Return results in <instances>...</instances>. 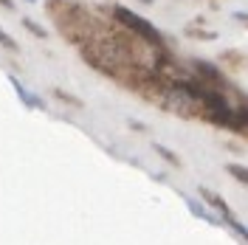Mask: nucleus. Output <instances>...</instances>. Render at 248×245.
Returning a JSON list of instances; mask_svg holds the SVG:
<instances>
[{
  "label": "nucleus",
  "instance_id": "f257e3e1",
  "mask_svg": "<svg viewBox=\"0 0 248 245\" xmlns=\"http://www.w3.org/2000/svg\"><path fill=\"white\" fill-rule=\"evenodd\" d=\"M113 15H116V20L119 23H124V26H130V31H136V34H141L147 43H153V46H161L164 43V37H161V31L155 29L150 20H141L139 15H133L130 9H122V6H113Z\"/></svg>",
  "mask_w": 248,
  "mask_h": 245
},
{
  "label": "nucleus",
  "instance_id": "f03ea898",
  "mask_svg": "<svg viewBox=\"0 0 248 245\" xmlns=\"http://www.w3.org/2000/svg\"><path fill=\"white\" fill-rule=\"evenodd\" d=\"M9 82H12V88H15V91H17V96H20V99H23V102H26V105H29V107L46 110V102H43V99H40V96H37V93L26 91V88H23V85H20V82H17L15 77H9Z\"/></svg>",
  "mask_w": 248,
  "mask_h": 245
},
{
  "label": "nucleus",
  "instance_id": "7ed1b4c3",
  "mask_svg": "<svg viewBox=\"0 0 248 245\" xmlns=\"http://www.w3.org/2000/svg\"><path fill=\"white\" fill-rule=\"evenodd\" d=\"M195 68L201 71V77L203 79H209V82H215V85H223L226 79H223V74L217 71L215 65H206V62H195Z\"/></svg>",
  "mask_w": 248,
  "mask_h": 245
},
{
  "label": "nucleus",
  "instance_id": "20e7f679",
  "mask_svg": "<svg viewBox=\"0 0 248 245\" xmlns=\"http://www.w3.org/2000/svg\"><path fill=\"white\" fill-rule=\"evenodd\" d=\"M186 206H189V212H192L195 217H201V220H212V223H220L217 217H212L209 212H206V209H203V203H201V200H195V198H186Z\"/></svg>",
  "mask_w": 248,
  "mask_h": 245
},
{
  "label": "nucleus",
  "instance_id": "39448f33",
  "mask_svg": "<svg viewBox=\"0 0 248 245\" xmlns=\"http://www.w3.org/2000/svg\"><path fill=\"white\" fill-rule=\"evenodd\" d=\"M153 150H155L158 155H161V158H167L172 167H181V158H178V155H172L170 150H167V147H161V144H153Z\"/></svg>",
  "mask_w": 248,
  "mask_h": 245
},
{
  "label": "nucleus",
  "instance_id": "423d86ee",
  "mask_svg": "<svg viewBox=\"0 0 248 245\" xmlns=\"http://www.w3.org/2000/svg\"><path fill=\"white\" fill-rule=\"evenodd\" d=\"M229 172H232V175L237 178V181H240V184H246V186H248V169H246V167H237V164H232V167H229Z\"/></svg>",
  "mask_w": 248,
  "mask_h": 245
},
{
  "label": "nucleus",
  "instance_id": "0eeeda50",
  "mask_svg": "<svg viewBox=\"0 0 248 245\" xmlns=\"http://www.w3.org/2000/svg\"><path fill=\"white\" fill-rule=\"evenodd\" d=\"M226 223H229V226H232V229L237 231V234H240V237H243V240H246V243H248V229H246V226H243V223H240V220H237V217H229Z\"/></svg>",
  "mask_w": 248,
  "mask_h": 245
},
{
  "label": "nucleus",
  "instance_id": "6e6552de",
  "mask_svg": "<svg viewBox=\"0 0 248 245\" xmlns=\"http://www.w3.org/2000/svg\"><path fill=\"white\" fill-rule=\"evenodd\" d=\"M0 46L6 48V51H12V54H15V51H20V48H17V43H15V40H12V37H9L3 29H0Z\"/></svg>",
  "mask_w": 248,
  "mask_h": 245
},
{
  "label": "nucleus",
  "instance_id": "1a4fd4ad",
  "mask_svg": "<svg viewBox=\"0 0 248 245\" xmlns=\"http://www.w3.org/2000/svg\"><path fill=\"white\" fill-rule=\"evenodd\" d=\"M23 26H26V29H29L31 34H37L40 40H46V37H48V31L43 29V26H37V23H31V20H23Z\"/></svg>",
  "mask_w": 248,
  "mask_h": 245
},
{
  "label": "nucleus",
  "instance_id": "9d476101",
  "mask_svg": "<svg viewBox=\"0 0 248 245\" xmlns=\"http://www.w3.org/2000/svg\"><path fill=\"white\" fill-rule=\"evenodd\" d=\"M0 3H3V6H6V9H12V0H0Z\"/></svg>",
  "mask_w": 248,
  "mask_h": 245
}]
</instances>
